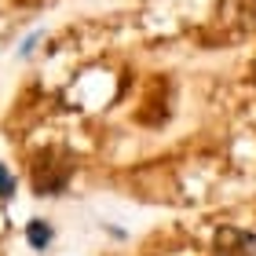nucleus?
Segmentation results:
<instances>
[{
    "label": "nucleus",
    "mask_w": 256,
    "mask_h": 256,
    "mask_svg": "<svg viewBox=\"0 0 256 256\" xmlns=\"http://www.w3.org/2000/svg\"><path fill=\"white\" fill-rule=\"evenodd\" d=\"M11 190H15V180H11V172L0 165V198H11Z\"/></svg>",
    "instance_id": "4"
},
{
    "label": "nucleus",
    "mask_w": 256,
    "mask_h": 256,
    "mask_svg": "<svg viewBox=\"0 0 256 256\" xmlns=\"http://www.w3.org/2000/svg\"><path fill=\"white\" fill-rule=\"evenodd\" d=\"M252 80H256V66H252Z\"/></svg>",
    "instance_id": "5"
},
{
    "label": "nucleus",
    "mask_w": 256,
    "mask_h": 256,
    "mask_svg": "<svg viewBox=\"0 0 256 256\" xmlns=\"http://www.w3.org/2000/svg\"><path fill=\"white\" fill-rule=\"evenodd\" d=\"M26 238H30V246H33V249H44V246L52 242V227L44 224V220H33V224L26 227Z\"/></svg>",
    "instance_id": "3"
},
{
    "label": "nucleus",
    "mask_w": 256,
    "mask_h": 256,
    "mask_svg": "<svg viewBox=\"0 0 256 256\" xmlns=\"http://www.w3.org/2000/svg\"><path fill=\"white\" fill-rule=\"evenodd\" d=\"M70 176H74V168H70V161L62 154H55V150H48V154L37 158V168H33V187H37V194H55L62 190Z\"/></svg>",
    "instance_id": "1"
},
{
    "label": "nucleus",
    "mask_w": 256,
    "mask_h": 256,
    "mask_svg": "<svg viewBox=\"0 0 256 256\" xmlns=\"http://www.w3.org/2000/svg\"><path fill=\"white\" fill-rule=\"evenodd\" d=\"M216 249H220V256H252V242L242 230H220Z\"/></svg>",
    "instance_id": "2"
}]
</instances>
